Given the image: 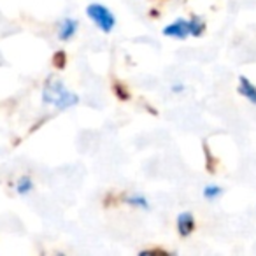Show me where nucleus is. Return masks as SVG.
Here are the masks:
<instances>
[{"instance_id": "obj_3", "label": "nucleus", "mask_w": 256, "mask_h": 256, "mask_svg": "<svg viewBox=\"0 0 256 256\" xmlns=\"http://www.w3.org/2000/svg\"><path fill=\"white\" fill-rule=\"evenodd\" d=\"M165 37H170V39H178V40H184L188 37H192V32H190V22L184 18H178L176 22L168 23V25L164 26L162 30Z\"/></svg>"}, {"instance_id": "obj_2", "label": "nucleus", "mask_w": 256, "mask_h": 256, "mask_svg": "<svg viewBox=\"0 0 256 256\" xmlns=\"http://www.w3.org/2000/svg\"><path fill=\"white\" fill-rule=\"evenodd\" d=\"M86 16L88 20L100 30L102 34H110L116 28V16L110 11L107 6L98 4V2H93L86 8Z\"/></svg>"}, {"instance_id": "obj_5", "label": "nucleus", "mask_w": 256, "mask_h": 256, "mask_svg": "<svg viewBox=\"0 0 256 256\" xmlns=\"http://www.w3.org/2000/svg\"><path fill=\"white\" fill-rule=\"evenodd\" d=\"M78 28H79V22L74 18H64L60 23H58V39L62 40V42H68V40H72L76 37V34H78Z\"/></svg>"}, {"instance_id": "obj_1", "label": "nucleus", "mask_w": 256, "mask_h": 256, "mask_svg": "<svg viewBox=\"0 0 256 256\" xmlns=\"http://www.w3.org/2000/svg\"><path fill=\"white\" fill-rule=\"evenodd\" d=\"M42 102L58 110L72 109L79 104V96L56 78H50L42 88Z\"/></svg>"}, {"instance_id": "obj_10", "label": "nucleus", "mask_w": 256, "mask_h": 256, "mask_svg": "<svg viewBox=\"0 0 256 256\" xmlns=\"http://www.w3.org/2000/svg\"><path fill=\"white\" fill-rule=\"evenodd\" d=\"M188 22H190V32H192V37H200L204 32H206V22H204L200 16H192Z\"/></svg>"}, {"instance_id": "obj_4", "label": "nucleus", "mask_w": 256, "mask_h": 256, "mask_svg": "<svg viewBox=\"0 0 256 256\" xmlns=\"http://www.w3.org/2000/svg\"><path fill=\"white\" fill-rule=\"evenodd\" d=\"M176 228H178V234L181 237H190L196 228V221L193 212H190V210L179 212L178 218H176Z\"/></svg>"}, {"instance_id": "obj_9", "label": "nucleus", "mask_w": 256, "mask_h": 256, "mask_svg": "<svg viewBox=\"0 0 256 256\" xmlns=\"http://www.w3.org/2000/svg\"><path fill=\"white\" fill-rule=\"evenodd\" d=\"M223 188L218 184H206L202 190V196L207 200V202H214V200H218L221 195H223Z\"/></svg>"}, {"instance_id": "obj_11", "label": "nucleus", "mask_w": 256, "mask_h": 256, "mask_svg": "<svg viewBox=\"0 0 256 256\" xmlns=\"http://www.w3.org/2000/svg\"><path fill=\"white\" fill-rule=\"evenodd\" d=\"M184 90H186V86L182 84V82H176V84L170 86V92L176 93V95H179V93H184Z\"/></svg>"}, {"instance_id": "obj_8", "label": "nucleus", "mask_w": 256, "mask_h": 256, "mask_svg": "<svg viewBox=\"0 0 256 256\" xmlns=\"http://www.w3.org/2000/svg\"><path fill=\"white\" fill-rule=\"evenodd\" d=\"M16 193L20 196H26L34 192V179L30 176H22V178L16 181Z\"/></svg>"}, {"instance_id": "obj_6", "label": "nucleus", "mask_w": 256, "mask_h": 256, "mask_svg": "<svg viewBox=\"0 0 256 256\" xmlns=\"http://www.w3.org/2000/svg\"><path fill=\"white\" fill-rule=\"evenodd\" d=\"M237 92L240 93V95L244 96V98L248 100L249 104L256 106V84L252 81H249L246 76H240V78H238Z\"/></svg>"}, {"instance_id": "obj_7", "label": "nucleus", "mask_w": 256, "mask_h": 256, "mask_svg": "<svg viewBox=\"0 0 256 256\" xmlns=\"http://www.w3.org/2000/svg\"><path fill=\"white\" fill-rule=\"evenodd\" d=\"M124 204H128L134 209H140V210H150V200L148 196L140 195V193H134V195L124 196Z\"/></svg>"}]
</instances>
